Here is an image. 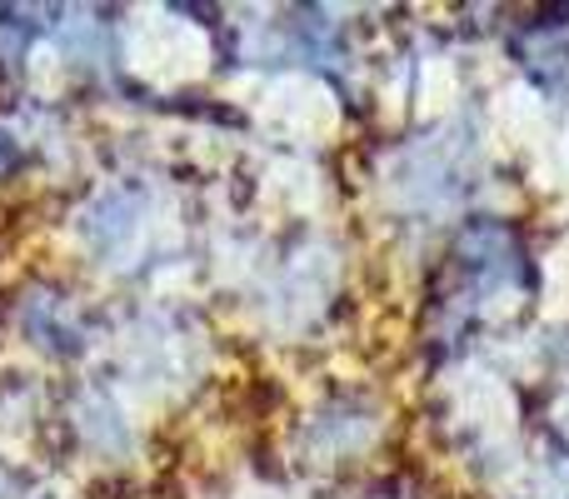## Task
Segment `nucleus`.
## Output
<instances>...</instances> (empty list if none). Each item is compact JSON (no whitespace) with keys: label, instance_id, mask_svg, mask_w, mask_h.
<instances>
[{"label":"nucleus","instance_id":"1","mask_svg":"<svg viewBox=\"0 0 569 499\" xmlns=\"http://www.w3.org/2000/svg\"><path fill=\"white\" fill-rule=\"evenodd\" d=\"M16 156H20V150H16V140H10L6 130H0V170H10V166H16Z\"/></svg>","mask_w":569,"mask_h":499}]
</instances>
